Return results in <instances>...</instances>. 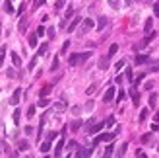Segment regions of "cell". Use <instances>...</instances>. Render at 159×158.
<instances>
[{
	"label": "cell",
	"mask_w": 159,
	"mask_h": 158,
	"mask_svg": "<svg viewBox=\"0 0 159 158\" xmlns=\"http://www.w3.org/2000/svg\"><path fill=\"white\" fill-rule=\"evenodd\" d=\"M89 57H91L89 51H87V53H72V55L68 57V65H70V67H78V65L85 63Z\"/></svg>",
	"instance_id": "obj_1"
},
{
	"label": "cell",
	"mask_w": 159,
	"mask_h": 158,
	"mask_svg": "<svg viewBox=\"0 0 159 158\" xmlns=\"http://www.w3.org/2000/svg\"><path fill=\"white\" fill-rule=\"evenodd\" d=\"M117 133L118 131H115V133H103V135L95 137V139H93V145H99V143H103V141H105V143H111V141L117 137Z\"/></svg>",
	"instance_id": "obj_2"
},
{
	"label": "cell",
	"mask_w": 159,
	"mask_h": 158,
	"mask_svg": "<svg viewBox=\"0 0 159 158\" xmlns=\"http://www.w3.org/2000/svg\"><path fill=\"white\" fill-rule=\"evenodd\" d=\"M93 25H95V23H93V20L85 18L84 22H82V29H80V33H82V35H84V33H87L89 29H93Z\"/></svg>",
	"instance_id": "obj_3"
},
{
	"label": "cell",
	"mask_w": 159,
	"mask_h": 158,
	"mask_svg": "<svg viewBox=\"0 0 159 158\" xmlns=\"http://www.w3.org/2000/svg\"><path fill=\"white\" fill-rule=\"evenodd\" d=\"M153 37H155V33H149L148 37H144L140 43H136V45H134V49H144V47H148V45H149V41H151Z\"/></svg>",
	"instance_id": "obj_4"
},
{
	"label": "cell",
	"mask_w": 159,
	"mask_h": 158,
	"mask_svg": "<svg viewBox=\"0 0 159 158\" xmlns=\"http://www.w3.org/2000/svg\"><path fill=\"white\" fill-rule=\"evenodd\" d=\"M20 98H21V88H16V90H14V94H12L10 103H12V105H18V103H20Z\"/></svg>",
	"instance_id": "obj_5"
},
{
	"label": "cell",
	"mask_w": 159,
	"mask_h": 158,
	"mask_svg": "<svg viewBox=\"0 0 159 158\" xmlns=\"http://www.w3.org/2000/svg\"><path fill=\"white\" fill-rule=\"evenodd\" d=\"M109 63H111V57L109 55L101 57V59H99V68H101V70H107V68H109Z\"/></svg>",
	"instance_id": "obj_6"
},
{
	"label": "cell",
	"mask_w": 159,
	"mask_h": 158,
	"mask_svg": "<svg viewBox=\"0 0 159 158\" xmlns=\"http://www.w3.org/2000/svg\"><path fill=\"white\" fill-rule=\"evenodd\" d=\"M113 98H115V88H109L105 92V96H103V102L109 103V102H113Z\"/></svg>",
	"instance_id": "obj_7"
},
{
	"label": "cell",
	"mask_w": 159,
	"mask_h": 158,
	"mask_svg": "<svg viewBox=\"0 0 159 158\" xmlns=\"http://www.w3.org/2000/svg\"><path fill=\"white\" fill-rule=\"evenodd\" d=\"M76 156H78V158H85V156H91V148H80V150L76 152Z\"/></svg>",
	"instance_id": "obj_8"
},
{
	"label": "cell",
	"mask_w": 159,
	"mask_h": 158,
	"mask_svg": "<svg viewBox=\"0 0 159 158\" xmlns=\"http://www.w3.org/2000/svg\"><path fill=\"white\" fill-rule=\"evenodd\" d=\"M103 127H105V123H95L89 127V133L91 135H95V133H99V131H103Z\"/></svg>",
	"instance_id": "obj_9"
},
{
	"label": "cell",
	"mask_w": 159,
	"mask_h": 158,
	"mask_svg": "<svg viewBox=\"0 0 159 158\" xmlns=\"http://www.w3.org/2000/svg\"><path fill=\"white\" fill-rule=\"evenodd\" d=\"M62 148H64V139H60L56 143V147H54V156H60L62 154Z\"/></svg>",
	"instance_id": "obj_10"
},
{
	"label": "cell",
	"mask_w": 159,
	"mask_h": 158,
	"mask_svg": "<svg viewBox=\"0 0 159 158\" xmlns=\"http://www.w3.org/2000/svg\"><path fill=\"white\" fill-rule=\"evenodd\" d=\"M148 61H149V57H148V55H138L136 59H134V63H136V65H146Z\"/></svg>",
	"instance_id": "obj_11"
},
{
	"label": "cell",
	"mask_w": 159,
	"mask_h": 158,
	"mask_svg": "<svg viewBox=\"0 0 159 158\" xmlns=\"http://www.w3.org/2000/svg\"><path fill=\"white\" fill-rule=\"evenodd\" d=\"M82 22V20H80V18H74V20H72V23H70V25H68V27H66V29H68V31H70V33H72V31H74L76 27H78V23Z\"/></svg>",
	"instance_id": "obj_12"
},
{
	"label": "cell",
	"mask_w": 159,
	"mask_h": 158,
	"mask_svg": "<svg viewBox=\"0 0 159 158\" xmlns=\"http://www.w3.org/2000/svg\"><path fill=\"white\" fill-rule=\"evenodd\" d=\"M51 90H53V86H51V84H47V86H43V88H41V94H39V96L45 98V96H49V94H51Z\"/></svg>",
	"instance_id": "obj_13"
},
{
	"label": "cell",
	"mask_w": 159,
	"mask_h": 158,
	"mask_svg": "<svg viewBox=\"0 0 159 158\" xmlns=\"http://www.w3.org/2000/svg\"><path fill=\"white\" fill-rule=\"evenodd\" d=\"M12 63H14V65H16V67H20L21 65V59H20V55H18V53H12Z\"/></svg>",
	"instance_id": "obj_14"
},
{
	"label": "cell",
	"mask_w": 159,
	"mask_h": 158,
	"mask_svg": "<svg viewBox=\"0 0 159 158\" xmlns=\"http://www.w3.org/2000/svg\"><path fill=\"white\" fill-rule=\"evenodd\" d=\"M41 152H49L51 150V141H45V143H41Z\"/></svg>",
	"instance_id": "obj_15"
},
{
	"label": "cell",
	"mask_w": 159,
	"mask_h": 158,
	"mask_svg": "<svg viewBox=\"0 0 159 158\" xmlns=\"http://www.w3.org/2000/svg\"><path fill=\"white\" fill-rule=\"evenodd\" d=\"M37 37H39L37 33H31V35H29V47H37Z\"/></svg>",
	"instance_id": "obj_16"
},
{
	"label": "cell",
	"mask_w": 159,
	"mask_h": 158,
	"mask_svg": "<svg viewBox=\"0 0 159 158\" xmlns=\"http://www.w3.org/2000/svg\"><path fill=\"white\" fill-rule=\"evenodd\" d=\"M80 127H82V119H76V121H72V125H70L72 131H78Z\"/></svg>",
	"instance_id": "obj_17"
},
{
	"label": "cell",
	"mask_w": 159,
	"mask_h": 158,
	"mask_svg": "<svg viewBox=\"0 0 159 158\" xmlns=\"http://www.w3.org/2000/svg\"><path fill=\"white\" fill-rule=\"evenodd\" d=\"M151 27H153V20H151V18H148V20H146V25H144V29H146V31H151Z\"/></svg>",
	"instance_id": "obj_18"
},
{
	"label": "cell",
	"mask_w": 159,
	"mask_h": 158,
	"mask_svg": "<svg viewBox=\"0 0 159 158\" xmlns=\"http://www.w3.org/2000/svg\"><path fill=\"white\" fill-rule=\"evenodd\" d=\"M105 25H107V18H103V16H101V18H99V22H97V29H103Z\"/></svg>",
	"instance_id": "obj_19"
},
{
	"label": "cell",
	"mask_w": 159,
	"mask_h": 158,
	"mask_svg": "<svg viewBox=\"0 0 159 158\" xmlns=\"http://www.w3.org/2000/svg\"><path fill=\"white\" fill-rule=\"evenodd\" d=\"M12 117H14V123H16V125H20V117H21V111H20V109H16Z\"/></svg>",
	"instance_id": "obj_20"
},
{
	"label": "cell",
	"mask_w": 159,
	"mask_h": 158,
	"mask_svg": "<svg viewBox=\"0 0 159 158\" xmlns=\"http://www.w3.org/2000/svg\"><path fill=\"white\" fill-rule=\"evenodd\" d=\"M155 102H157V94L153 92V94L149 96V107H155Z\"/></svg>",
	"instance_id": "obj_21"
},
{
	"label": "cell",
	"mask_w": 159,
	"mask_h": 158,
	"mask_svg": "<svg viewBox=\"0 0 159 158\" xmlns=\"http://www.w3.org/2000/svg\"><path fill=\"white\" fill-rule=\"evenodd\" d=\"M18 148H20V150H27V148H29V143H27V141H20V143H18Z\"/></svg>",
	"instance_id": "obj_22"
},
{
	"label": "cell",
	"mask_w": 159,
	"mask_h": 158,
	"mask_svg": "<svg viewBox=\"0 0 159 158\" xmlns=\"http://www.w3.org/2000/svg\"><path fill=\"white\" fill-rule=\"evenodd\" d=\"M49 100H47V96H45V98H41V100H39V103H37V105H39V107H47V105H49Z\"/></svg>",
	"instance_id": "obj_23"
},
{
	"label": "cell",
	"mask_w": 159,
	"mask_h": 158,
	"mask_svg": "<svg viewBox=\"0 0 159 158\" xmlns=\"http://www.w3.org/2000/svg\"><path fill=\"white\" fill-rule=\"evenodd\" d=\"M47 47H49L47 43H43V45L39 47V49H37V55H39V57H43V55H45V51H47Z\"/></svg>",
	"instance_id": "obj_24"
},
{
	"label": "cell",
	"mask_w": 159,
	"mask_h": 158,
	"mask_svg": "<svg viewBox=\"0 0 159 158\" xmlns=\"http://www.w3.org/2000/svg\"><path fill=\"white\" fill-rule=\"evenodd\" d=\"M74 8H72V6H68V8H66V14H64V16H66V20H68V18H72V16H74Z\"/></svg>",
	"instance_id": "obj_25"
},
{
	"label": "cell",
	"mask_w": 159,
	"mask_h": 158,
	"mask_svg": "<svg viewBox=\"0 0 159 158\" xmlns=\"http://www.w3.org/2000/svg\"><path fill=\"white\" fill-rule=\"evenodd\" d=\"M117 51H118V45H117V43H113V45H111V49H109V57H113Z\"/></svg>",
	"instance_id": "obj_26"
},
{
	"label": "cell",
	"mask_w": 159,
	"mask_h": 158,
	"mask_svg": "<svg viewBox=\"0 0 159 158\" xmlns=\"http://www.w3.org/2000/svg\"><path fill=\"white\" fill-rule=\"evenodd\" d=\"M126 80H128V82H134V74H132V68H126Z\"/></svg>",
	"instance_id": "obj_27"
},
{
	"label": "cell",
	"mask_w": 159,
	"mask_h": 158,
	"mask_svg": "<svg viewBox=\"0 0 159 158\" xmlns=\"http://www.w3.org/2000/svg\"><path fill=\"white\" fill-rule=\"evenodd\" d=\"M4 12H6V14H12V12H14V8H12V2H6V4H4Z\"/></svg>",
	"instance_id": "obj_28"
},
{
	"label": "cell",
	"mask_w": 159,
	"mask_h": 158,
	"mask_svg": "<svg viewBox=\"0 0 159 158\" xmlns=\"http://www.w3.org/2000/svg\"><path fill=\"white\" fill-rule=\"evenodd\" d=\"M37 59H39V55H35V57L31 59V63H29V67H27L29 70H33V68H35V65H37Z\"/></svg>",
	"instance_id": "obj_29"
},
{
	"label": "cell",
	"mask_w": 159,
	"mask_h": 158,
	"mask_svg": "<svg viewBox=\"0 0 159 158\" xmlns=\"http://www.w3.org/2000/svg\"><path fill=\"white\" fill-rule=\"evenodd\" d=\"M132 102H134V105H138V102H140V94H136L134 90H132Z\"/></svg>",
	"instance_id": "obj_30"
},
{
	"label": "cell",
	"mask_w": 159,
	"mask_h": 158,
	"mask_svg": "<svg viewBox=\"0 0 159 158\" xmlns=\"http://www.w3.org/2000/svg\"><path fill=\"white\" fill-rule=\"evenodd\" d=\"M148 113H149V109H142V111H140V121H144V119L148 117Z\"/></svg>",
	"instance_id": "obj_31"
},
{
	"label": "cell",
	"mask_w": 159,
	"mask_h": 158,
	"mask_svg": "<svg viewBox=\"0 0 159 158\" xmlns=\"http://www.w3.org/2000/svg\"><path fill=\"white\" fill-rule=\"evenodd\" d=\"M18 29H20L21 33L25 31V18H21V20H20V27H18Z\"/></svg>",
	"instance_id": "obj_32"
},
{
	"label": "cell",
	"mask_w": 159,
	"mask_h": 158,
	"mask_svg": "<svg viewBox=\"0 0 159 158\" xmlns=\"http://www.w3.org/2000/svg\"><path fill=\"white\" fill-rule=\"evenodd\" d=\"M4 55H6V49L0 47V67H2V63H4Z\"/></svg>",
	"instance_id": "obj_33"
},
{
	"label": "cell",
	"mask_w": 159,
	"mask_h": 158,
	"mask_svg": "<svg viewBox=\"0 0 159 158\" xmlns=\"http://www.w3.org/2000/svg\"><path fill=\"white\" fill-rule=\"evenodd\" d=\"M54 139H56V133H54V131H51V133H47V141H51V143H53Z\"/></svg>",
	"instance_id": "obj_34"
},
{
	"label": "cell",
	"mask_w": 159,
	"mask_h": 158,
	"mask_svg": "<svg viewBox=\"0 0 159 158\" xmlns=\"http://www.w3.org/2000/svg\"><path fill=\"white\" fill-rule=\"evenodd\" d=\"M64 2H66V0H56V4H54V10H60V8L64 6Z\"/></svg>",
	"instance_id": "obj_35"
},
{
	"label": "cell",
	"mask_w": 159,
	"mask_h": 158,
	"mask_svg": "<svg viewBox=\"0 0 159 158\" xmlns=\"http://www.w3.org/2000/svg\"><path fill=\"white\" fill-rule=\"evenodd\" d=\"M126 148H128V145L124 143L122 147H120V150H118V156H124V152H126Z\"/></svg>",
	"instance_id": "obj_36"
},
{
	"label": "cell",
	"mask_w": 159,
	"mask_h": 158,
	"mask_svg": "<svg viewBox=\"0 0 159 158\" xmlns=\"http://www.w3.org/2000/svg\"><path fill=\"white\" fill-rule=\"evenodd\" d=\"M113 150H115V148H113V145H109V147L105 148V156H111V154H113Z\"/></svg>",
	"instance_id": "obj_37"
},
{
	"label": "cell",
	"mask_w": 159,
	"mask_h": 158,
	"mask_svg": "<svg viewBox=\"0 0 159 158\" xmlns=\"http://www.w3.org/2000/svg\"><path fill=\"white\" fill-rule=\"evenodd\" d=\"M35 115V105H29V109H27V117H33Z\"/></svg>",
	"instance_id": "obj_38"
},
{
	"label": "cell",
	"mask_w": 159,
	"mask_h": 158,
	"mask_svg": "<svg viewBox=\"0 0 159 158\" xmlns=\"http://www.w3.org/2000/svg\"><path fill=\"white\" fill-rule=\"evenodd\" d=\"M43 4H45V0H35V2H33V8L37 10L39 6H43Z\"/></svg>",
	"instance_id": "obj_39"
},
{
	"label": "cell",
	"mask_w": 159,
	"mask_h": 158,
	"mask_svg": "<svg viewBox=\"0 0 159 158\" xmlns=\"http://www.w3.org/2000/svg\"><path fill=\"white\" fill-rule=\"evenodd\" d=\"M6 72H8V76H10V78H16V76H18V74H16V70H14V68H8V70H6Z\"/></svg>",
	"instance_id": "obj_40"
},
{
	"label": "cell",
	"mask_w": 159,
	"mask_h": 158,
	"mask_svg": "<svg viewBox=\"0 0 159 158\" xmlns=\"http://www.w3.org/2000/svg\"><path fill=\"white\" fill-rule=\"evenodd\" d=\"M105 125H107V127H111V125H115V117H107Z\"/></svg>",
	"instance_id": "obj_41"
},
{
	"label": "cell",
	"mask_w": 159,
	"mask_h": 158,
	"mask_svg": "<svg viewBox=\"0 0 159 158\" xmlns=\"http://www.w3.org/2000/svg\"><path fill=\"white\" fill-rule=\"evenodd\" d=\"M37 35H39V37L45 35V25H39V27H37Z\"/></svg>",
	"instance_id": "obj_42"
},
{
	"label": "cell",
	"mask_w": 159,
	"mask_h": 158,
	"mask_svg": "<svg viewBox=\"0 0 159 158\" xmlns=\"http://www.w3.org/2000/svg\"><path fill=\"white\" fill-rule=\"evenodd\" d=\"M56 109H58V111H64V109H66V105L60 102V103H56Z\"/></svg>",
	"instance_id": "obj_43"
},
{
	"label": "cell",
	"mask_w": 159,
	"mask_h": 158,
	"mask_svg": "<svg viewBox=\"0 0 159 158\" xmlns=\"http://www.w3.org/2000/svg\"><path fill=\"white\" fill-rule=\"evenodd\" d=\"M122 67H124V61H118L117 65H115V68H117V70H120Z\"/></svg>",
	"instance_id": "obj_44"
},
{
	"label": "cell",
	"mask_w": 159,
	"mask_h": 158,
	"mask_svg": "<svg viewBox=\"0 0 159 158\" xmlns=\"http://www.w3.org/2000/svg\"><path fill=\"white\" fill-rule=\"evenodd\" d=\"M149 139H151V135H149V133H146V135L142 137V143H148Z\"/></svg>",
	"instance_id": "obj_45"
},
{
	"label": "cell",
	"mask_w": 159,
	"mask_h": 158,
	"mask_svg": "<svg viewBox=\"0 0 159 158\" xmlns=\"http://www.w3.org/2000/svg\"><path fill=\"white\" fill-rule=\"evenodd\" d=\"M58 68V59H54L53 61V67H51V70H56Z\"/></svg>",
	"instance_id": "obj_46"
},
{
	"label": "cell",
	"mask_w": 159,
	"mask_h": 158,
	"mask_svg": "<svg viewBox=\"0 0 159 158\" xmlns=\"http://www.w3.org/2000/svg\"><path fill=\"white\" fill-rule=\"evenodd\" d=\"M153 14H155V16H157V18H159V2H157V4H155V6H153Z\"/></svg>",
	"instance_id": "obj_47"
},
{
	"label": "cell",
	"mask_w": 159,
	"mask_h": 158,
	"mask_svg": "<svg viewBox=\"0 0 159 158\" xmlns=\"http://www.w3.org/2000/svg\"><path fill=\"white\" fill-rule=\"evenodd\" d=\"M95 88H97L95 84H91V86H89V88H87V94H93V92H95Z\"/></svg>",
	"instance_id": "obj_48"
},
{
	"label": "cell",
	"mask_w": 159,
	"mask_h": 158,
	"mask_svg": "<svg viewBox=\"0 0 159 158\" xmlns=\"http://www.w3.org/2000/svg\"><path fill=\"white\" fill-rule=\"evenodd\" d=\"M68 47H70V41H66V43L62 45V53H66V51H68Z\"/></svg>",
	"instance_id": "obj_49"
},
{
	"label": "cell",
	"mask_w": 159,
	"mask_h": 158,
	"mask_svg": "<svg viewBox=\"0 0 159 158\" xmlns=\"http://www.w3.org/2000/svg\"><path fill=\"white\" fill-rule=\"evenodd\" d=\"M122 98H124V92H118V96H117V102H120Z\"/></svg>",
	"instance_id": "obj_50"
},
{
	"label": "cell",
	"mask_w": 159,
	"mask_h": 158,
	"mask_svg": "<svg viewBox=\"0 0 159 158\" xmlns=\"http://www.w3.org/2000/svg\"><path fill=\"white\" fill-rule=\"evenodd\" d=\"M144 88H146V90H151V88H153V84H151V82H146V86H144Z\"/></svg>",
	"instance_id": "obj_51"
},
{
	"label": "cell",
	"mask_w": 159,
	"mask_h": 158,
	"mask_svg": "<svg viewBox=\"0 0 159 158\" xmlns=\"http://www.w3.org/2000/svg\"><path fill=\"white\" fill-rule=\"evenodd\" d=\"M155 121H159V111H157V113H155Z\"/></svg>",
	"instance_id": "obj_52"
},
{
	"label": "cell",
	"mask_w": 159,
	"mask_h": 158,
	"mask_svg": "<svg viewBox=\"0 0 159 158\" xmlns=\"http://www.w3.org/2000/svg\"><path fill=\"white\" fill-rule=\"evenodd\" d=\"M126 4H132V0H126Z\"/></svg>",
	"instance_id": "obj_53"
}]
</instances>
